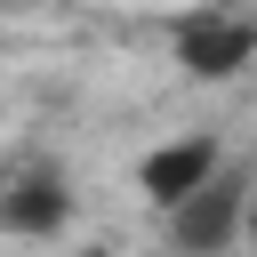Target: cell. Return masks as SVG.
<instances>
[{"label": "cell", "mask_w": 257, "mask_h": 257, "mask_svg": "<svg viewBox=\"0 0 257 257\" xmlns=\"http://www.w3.org/2000/svg\"><path fill=\"white\" fill-rule=\"evenodd\" d=\"M169 40H177V72H193V80H233L257 64V16H241V8H193V16H177Z\"/></svg>", "instance_id": "1"}, {"label": "cell", "mask_w": 257, "mask_h": 257, "mask_svg": "<svg viewBox=\"0 0 257 257\" xmlns=\"http://www.w3.org/2000/svg\"><path fill=\"white\" fill-rule=\"evenodd\" d=\"M217 169H225V145H217L209 128H185V137H169V145H153V153L137 161V185H145L153 209H177V201L201 193Z\"/></svg>", "instance_id": "3"}, {"label": "cell", "mask_w": 257, "mask_h": 257, "mask_svg": "<svg viewBox=\"0 0 257 257\" xmlns=\"http://www.w3.org/2000/svg\"><path fill=\"white\" fill-rule=\"evenodd\" d=\"M64 217H72V177H64V169L32 161V169H16V177L0 185V233L40 241V233H64Z\"/></svg>", "instance_id": "4"}, {"label": "cell", "mask_w": 257, "mask_h": 257, "mask_svg": "<svg viewBox=\"0 0 257 257\" xmlns=\"http://www.w3.org/2000/svg\"><path fill=\"white\" fill-rule=\"evenodd\" d=\"M249 241H257V217H249Z\"/></svg>", "instance_id": "5"}, {"label": "cell", "mask_w": 257, "mask_h": 257, "mask_svg": "<svg viewBox=\"0 0 257 257\" xmlns=\"http://www.w3.org/2000/svg\"><path fill=\"white\" fill-rule=\"evenodd\" d=\"M161 217H169V241L177 249H225V241L249 233V185H241V169H217L201 193H185Z\"/></svg>", "instance_id": "2"}]
</instances>
